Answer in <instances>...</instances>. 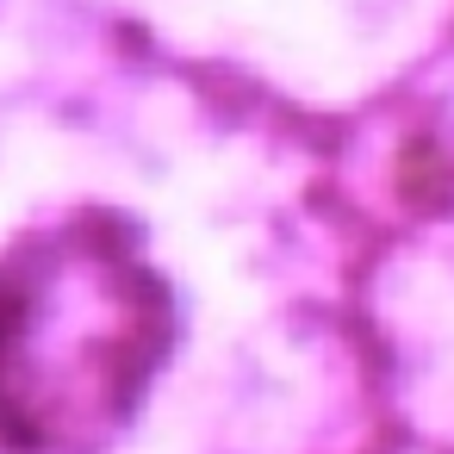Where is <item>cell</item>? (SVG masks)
I'll list each match as a JSON object with an SVG mask.
<instances>
[{"mask_svg":"<svg viewBox=\"0 0 454 454\" xmlns=\"http://www.w3.org/2000/svg\"><path fill=\"white\" fill-rule=\"evenodd\" d=\"M181 342V299L119 206H63L0 243V454H106Z\"/></svg>","mask_w":454,"mask_h":454,"instance_id":"1","label":"cell"}]
</instances>
